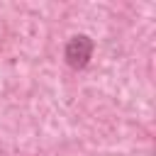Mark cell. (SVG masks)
<instances>
[{"label":"cell","mask_w":156,"mask_h":156,"mask_svg":"<svg viewBox=\"0 0 156 156\" xmlns=\"http://www.w3.org/2000/svg\"><path fill=\"white\" fill-rule=\"evenodd\" d=\"M90 54H93V41H90L85 34L73 37V39L68 41V46H66V61H68V66H73V68H83V66L88 63Z\"/></svg>","instance_id":"1"}]
</instances>
